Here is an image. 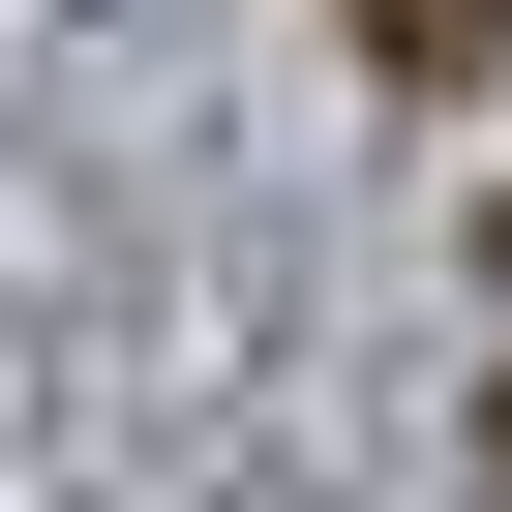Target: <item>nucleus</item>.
Wrapping results in <instances>:
<instances>
[{"label": "nucleus", "instance_id": "nucleus-1", "mask_svg": "<svg viewBox=\"0 0 512 512\" xmlns=\"http://www.w3.org/2000/svg\"><path fill=\"white\" fill-rule=\"evenodd\" d=\"M362 61H392V91H482V61H512V0H362Z\"/></svg>", "mask_w": 512, "mask_h": 512}]
</instances>
